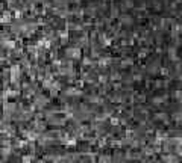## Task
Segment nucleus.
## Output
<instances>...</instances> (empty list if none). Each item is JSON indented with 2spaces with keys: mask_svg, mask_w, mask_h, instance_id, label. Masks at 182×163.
<instances>
[]
</instances>
